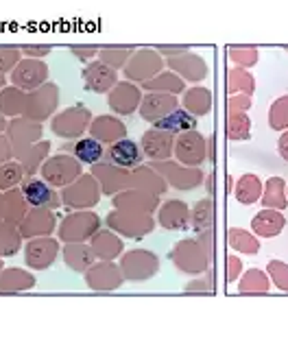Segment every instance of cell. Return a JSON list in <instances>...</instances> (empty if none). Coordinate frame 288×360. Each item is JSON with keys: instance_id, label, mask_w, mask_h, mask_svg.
Instances as JSON below:
<instances>
[{"instance_id": "obj_1", "label": "cell", "mask_w": 288, "mask_h": 360, "mask_svg": "<svg viewBox=\"0 0 288 360\" xmlns=\"http://www.w3.org/2000/svg\"><path fill=\"white\" fill-rule=\"evenodd\" d=\"M112 160L116 166H122V168H133L142 162V151H140V146L133 142V140H118L114 146H112V151H110Z\"/></svg>"}, {"instance_id": "obj_2", "label": "cell", "mask_w": 288, "mask_h": 360, "mask_svg": "<svg viewBox=\"0 0 288 360\" xmlns=\"http://www.w3.org/2000/svg\"><path fill=\"white\" fill-rule=\"evenodd\" d=\"M25 197L35 207H55L57 197L44 181H29L25 186Z\"/></svg>"}, {"instance_id": "obj_3", "label": "cell", "mask_w": 288, "mask_h": 360, "mask_svg": "<svg viewBox=\"0 0 288 360\" xmlns=\"http://www.w3.org/2000/svg\"><path fill=\"white\" fill-rule=\"evenodd\" d=\"M155 127H157V129H162V131H169V134H179V131L195 129V127H197V120H195L192 116H188L183 110H177V112H173L171 116L157 120Z\"/></svg>"}, {"instance_id": "obj_4", "label": "cell", "mask_w": 288, "mask_h": 360, "mask_svg": "<svg viewBox=\"0 0 288 360\" xmlns=\"http://www.w3.org/2000/svg\"><path fill=\"white\" fill-rule=\"evenodd\" d=\"M74 153H77V158H79L81 162L94 164V162H98V160H100V155H103V146H100L96 140L88 138V140H81V142L77 144Z\"/></svg>"}, {"instance_id": "obj_5", "label": "cell", "mask_w": 288, "mask_h": 360, "mask_svg": "<svg viewBox=\"0 0 288 360\" xmlns=\"http://www.w3.org/2000/svg\"><path fill=\"white\" fill-rule=\"evenodd\" d=\"M288 124V96H282L271 110V127L273 129H282Z\"/></svg>"}, {"instance_id": "obj_6", "label": "cell", "mask_w": 288, "mask_h": 360, "mask_svg": "<svg viewBox=\"0 0 288 360\" xmlns=\"http://www.w3.org/2000/svg\"><path fill=\"white\" fill-rule=\"evenodd\" d=\"M280 155L288 162V131L280 138Z\"/></svg>"}]
</instances>
